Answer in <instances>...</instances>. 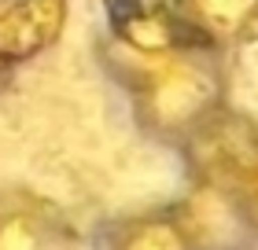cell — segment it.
<instances>
[{
	"instance_id": "6da1fadb",
	"label": "cell",
	"mask_w": 258,
	"mask_h": 250,
	"mask_svg": "<svg viewBox=\"0 0 258 250\" xmlns=\"http://www.w3.org/2000/svg\"><path fill=\"white\" fill-rule=\"evenodd\" d=\"M118 85L137 133L166 151H181L199 129L232 107V55L203 44L137 70Z\"/></svg>"
},
{
	"instance_id": "7a4b0ae2",
	"label": "cell",
	"mask_w": 258,
	"mask_h": 250,
	"mask_svg": "<svg viewBox=\"0 0 258 250\" xmlns=\"http://www.w3.org/2000/svg\"><path fill=\"white\" fill-rule=\"evenodd\" d=\"M192 48H203V41L173 0H125L107 11L103 63L114 81H125L137 70L166 63Z\"/></svg>"
},
{
	"instance_id": "3957f363",
	"label": "cell",
	"mask_w": 258,
	"mask_h": 250,
	"mask_svg": "<svg viewBox=\"0 0 258 250\" xmlns=\"http://www.w3.org/2000/svg\"><path fill=\"white\" fill-rule=\"evenodd\" d=\"M177 154L188 188L232 195V188L258 162V118L232 103L207 129H199Z\"/></svg>"
},
{
	"instance_id": "277c9868",
	"label": "cell",
	"mask_w": 258,
	"mask_h": 250,
	"mask_svg": "<svg viewBox=\"0 0 258 250\" xmlns=\"http://www.w3.org/2000/svg\"><path fill=\"white\" fill-rule=\"evenodd\" d=\"M74 217L63 202L30 184H0V250H81Z\"/></svg>"
},
{
	"instance_id": "5b68a950",
	"label": "cell",
	"mask_w": 258,
	"mask_h": 250,
	"mask_svg": "<svg viewBox=\"0 0 258 250\" xmlns=\"http://www.w3.org/2000/svg\"><path fill=\"white\" fill-rule=\"evenodd\" d=\"M92 250H203L188 210L177 202L140 206L103 221Z\"/></svg>"
},
{
	"instance_id": "8992f818",
	"label": "cell",
	"mask_w": 258,
	"mask_h": 250,
	"mask_svg": "<svg viewBox=\"0 0 258 250\" xmlns=\"http://www.w3.org/2000/svg\"><path fill=\"white\" fill-rule=\"evenodd\" d=\"M70 0H0V55L19 70L63 41Z\"/></svg>"
},
{
	"instance_id": "52a82bcc",
	"label": "cell",
	"mask_w": 258,
	"mask_h": 250,
	"mask_svg": "<svg viewBox=\"0 0 258 250\" xmlns=\"http://www.w3.org/2000/svg\"><path fill=\"white\" fill-rule=\"evenodd\" d=\"M199 41L221 52H240L258 41V0H177Z\"/></svg>"
},
{
	"instance_id": "ba28073f",
	"label": "cell",
	"mask_w": 258,
	"mask_h": 250,
	"mask_svg": "<svg viewBox=\"0 0 258 250\" xmlns=\"http://www.w3.org/2000/svg\"><path fill=\"white\" fill-rule=\"evenodd\" d=\"M232 210H236V217L243 224V232H247V239L258 246V162L247 170V177L232 188Z\"/></svg>"
},
{
	"instance_id": "9c48e42d",
	"label": "cell",
	"mask_w": 258,
	"mask_h": 250,
	"mask_svg": "<svg viewBox=\"0 0 258 250\" xmlns=\"http://www.w3.org/2000/svg\"><path fill=\"white\" fill-rule=\"evenodd\" d=\"M15 77H19V66H15V63H8V59L0 55V100H4L8 92L15 89Z\"/></svg>"
}]
</instances>
